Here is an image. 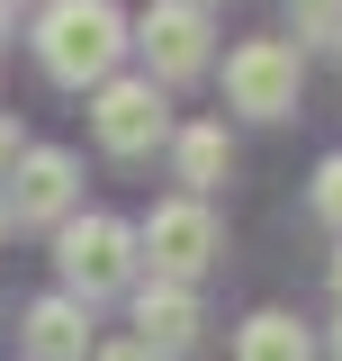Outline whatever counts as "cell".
<instances>
[{"label": "cell", "mask_w": 342, "mask_h": 361, "mask_svg": "<svg viewBox=\"0 0 342 361\" xmlns=\"http://www.w3.org/2000/svg\"><path fill=\"white\" fill-rule=\"evenodd\" d=\"M289 18H298V54L342 37V0H289Z\"/></svg>", "instance_id": "cell-12"}, {"label": "cell", "mask_w": 342, "mask_h": 361, "mask_svg": "<svg viewBox=\"0 0 342 361\" xmlns=\"http://www.w3.org/2000/svg\"><path fill=\"white\" fill-rule=\"evenodd\" d=\"M306 199H315V217H324V226H342V154L315 163V190H306Z\"/></svg>", "instance_id": "cell-13"}, {"label": "cell", "mask_w": 342, "mask_h": 361, "mask_svg": "<svg viewBox=\"0 0 342 361\" xmlns=\"http://www.w3.org/2000/svg\"><path fill=\"white\" fill-rule=\"evenodd\" d=\"M18 334H27V361H90V307L63 289L18 316Z\"/></svg>", "instance_id": "cell-9"}, {"label": "cell", "mask_w": 342, "mask_h": 361, "mask_svg": "<svg viewBox=\"0 0 342 361\" xmlns=\"http://www.w3.org/2000/svg\"><path fill=\"white\" fill-rule=\"evenodd\" d=\"M234 361H315V334H306L289 307H261V316H243Z\"/></svg>", "instance_id": "cell-11"}, {"label": "cell", "mask_w": 342, "mask_h": 361, "mask_svg": "<svg viewBox=\"0 0 342 361\" xmlns=\"http://www.w3.org/2000/svg\"><path fill=\"white\" fill-rule=\"evenodd\" d=\"M90 361H153L144 343H90Z\"/></svg>", "instance_id": "cell-14"}, {"label": "cell", "mask_w": 342, "mask_h": 361, "mask_svg": "<svg viewBox=\"0 0 342 361\" xmlns=\"http://www.w3.org/2000/svg\"><path fill=\"white\" fill-rule=\"evenodd\" d=\"M0 37H9V0H0Z\"/></svg>", "instance_id": "cell-17"}, {"label": "cell", "mask_w": 342, "mask_h": 361, "mask_svg": "<svg viewBox=\"0 0 342 361\" xmlns=\"http://www.w3.org/2000/svg\"><path fill=\"white\" fill-rule=\"evenodd\" d=\"M306 90V54L289 37H243L225 54V99L243 109V118H289Z\"/></svg>", "instance_id": "cell-5"}, {"label": "cell", "mask_w": 342, "mask_h": 361, "mask_svg": "<svg viewBox=\"0 0 342 361\" xmlns=\"http://www.w3.org/2000/svg\"><path fill=\"white\" fill-rule=\"evenodd\" d=\"M135 244H144L135 262H153V280L189 289V280H198V271L225 253V226H216V208H208V199H189V190H180V199H163L153 217L135 226Z\"/></svg>", "instance_id": "cell-3"}, {"label": "cell", "mask_w": 342, "mask_h": 361, "mask_svg": "<svg viewBox=\"0 0 342 361\" xmlns=\"http://www.w3.org/2000/svg\"><path fill=\"white\" fill-rule=\"evenodd\" d=\"M225 163H234V145H225V127H216V118L171 127V172H180V190H189V199H208L216 180H225Z\"/></svg>", "instance_id": "cell-10"}, {"label": "cell", "mask_w": 342, "mask_h": 361, "mask_svg": "<svg viewBox=\"0 0 342 361\" xmlns=\"http://www.w3.org/2000/svg\"><path fill=\"white\" fill-rule=\"evenodd\" d=\"M127 54V18L118 0H45L37 9V63L63 90H99Z\"/></svg>", "instance_id": "cell-1"}, {"label": "cell", "mask_w": 342, "mask_h": 361, "mask_svg": "<svg viewBox=\"0 0 342 361\" xmlns=\"http://www.w3.org/2000/svg\"><path fill=\"white\" fill-rule=\"evenodd\" d=\"M334 45H342V37H334Z\"/></svg>", "instance_id": "cell-21"}, {"label": "cell", "mask_w": 342, "mask_h": 361, "mask_svg": "<svg viewBox=\"0 0 342 361\" xmlns=\"http://www.w3.org/2000/svg\"><path fill=\"white\" fill-rule=\"evenodd\" d=\"M198 9H208V0H198Z\"/></svg>", "instance_id": "cell-20"}, {"label": "cell", "mask_w": 342, "mask_h": 361, "mask_svg": "<svg viewBox=\"0 0 342 361\" xmlns=\"http://www.w3.org/2000/svg\"><path fill=\"white\" fill-rule=\"evenodd\" d=\"M18 145H27V135H18V118H0V172L18 163Z\"/></svg>", "instance_id": "cell-15"}, {"label": "cell", "mask_w": 342, "mask_h": 361, "mask_svg": "<svg viewBox=\"0 0 342 361\" xmlns=\"http://www.w3.org/2000/svg\"><path fill=\"white\" fill-rule=\"evenodd\" d=\"M54 271H63V298H118L135 289V226L127 217H63L54 226Z\"/></svg>", "instance_id": "cell-2"}, {"label": "cell", "mask_w": 342, "mask_h": 361, "mask_svg": "<svg viewBox=\"0 0 342 361\" xmlns=\"http://www.w3.org/2000/svg\"><path fill=\"white\" fill-rule=\"evenodd\" d=\"M90 127H99V145H108L118 163H135V154L171 145V99H163V82H144V73H108V82L90 90Z\"/></svg>", "instance_id": "cell-4"}, {"label": "cell", "mask_w": 342, "mask_h": 361, "mask_svg": "<svg viewBox=\"0 0 342 361\" xmlns=\"http://www.w3.org/2000/svg\"><path fill=\"white\" fill-rule=\"evenodd\" d=\"M72 199H82V163H72L63 145H18L9 190H0V217L9 226H63Z\"/></svg>", "instance_id": "cell-7"}, {"label": "cell", "mask_w": 342, "mask_h": 361, "mask_svg": "<svg viewBox=\"0 0 342 361\" xmlns=\"http://www.w3.org/2000/svg\"><path fill=\"white\" fill-rule=\"evenodd\" d=\"M135 343H144L153 361L189 353V343H198V298L171 289V280H135Z\"/></svg>", "instance_id": "cell-8"}, {"label": "cell", "mask_w": 342, "mask_h": 361, "mask_svg": "<svg viewBox=\"0 0 342 361\" xmlns=\"http://www.w3.org/2000/svg\"><path fill=\"white\" fill-rule=\"evenodd\" d=\"M334 361H342V325H334Z\"/></svg>", "instance_id": "cell-18"}, {"label": "cell", "mask_w": 342, "mask_h": 361, "mask_svg": "<svg viewBox=\"0 0 342 361\" xmlns=\"http://www.w3.org/2000/svg\"><path fill=\"white\" fill-rule=\"evenodd\" d=\"M334 298H342V253H334Z\"/></svg>", "instance_id": "cell-16"}, {"label": "cell", "mask_w": 342, "mask_h": 361, "mask_svg": "<svg viewBox=\"0 0 342 361\" xmlns=\"http://www.w3.org/2000/svg\"><path fill=\"white\" fill-rule=\"evenodd\" d=\"M0 235H9V217H0Z\"/></svg>", "instance_id": "cell-19"}, {"label": "cell", "mask_w": 342, "mask_h": 361, "mask_svg": "<svg viewBox=\"0 0 342 361\" xmlns=\"http://www.w3.org/2000/svg\"><path fill=\"white\" fill-rule=\"evenodd\" d=\"M127 45H144V82H198V73L216 63L208 9H198V0H153V9L127 27Z\"/></svg>", "instance_id": "cell-6"}]
</instances>
